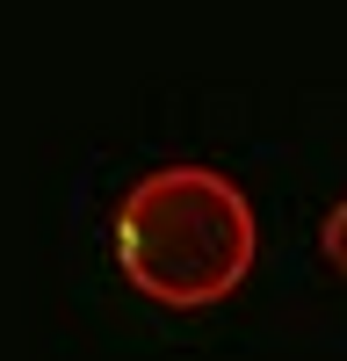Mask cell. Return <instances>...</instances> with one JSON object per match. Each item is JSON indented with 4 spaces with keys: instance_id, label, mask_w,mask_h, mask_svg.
<instances>
[{
    "instance_id": "2",
    "label": "cell",
    "mask_w": 347,
    "mask_h": 361,
    "mask_svg": "<svg viewBox=\"0 0 347 361\" xmlns=\"http://www.w3.org/2000/svg\"><path fill=\"white\" fill-rule=\"evenodd\" d=\"M318 246H326V260L347 275V202H333V217L318 224Z\"/></svg>"
},
{
    "instance_id": "1",
    "label": "cell",
    "mask_w": 347,
    "mask_h": 361,
    "mask_svg": "<svg viewBox=\"0 0 347 361\" xmlns=\"http://www.w3.org/2000/svg\"><path fill=\"white\" fill-rule=\"evenodd\" d=\"M116 275L159 311H210L253 275L260 224L239 180L202 166V159H166L138 173L109 217Z\"/></svg>"
}]
</instances>
